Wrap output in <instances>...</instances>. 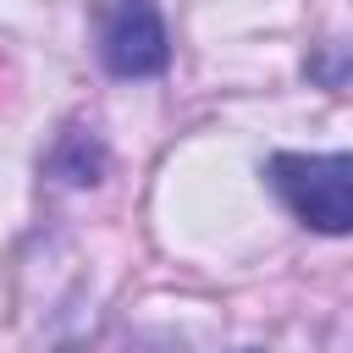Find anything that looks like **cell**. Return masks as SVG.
Wrapping results in <instances>:
<instances>
[{
  "mask_svg": "<svg viewBox=\"0 0 353 353\" xmlns=\"http://www.w3.org/2000/svg\"><path fill=\"white\" fill-rule=\"evenodd\" d=\"M270 193L314 232H353V154H270Z\"/></svg>",
  "mask_w": 353,
  "mask_h": 353,
  "instance_id": "6da1fadb",
  "label": "cell"
},
{
  "mask_svg": "<svg viewBox=\"0 0 353 353\" xmlns=\"http://www.w3.org/2000/svg\"><path fill=\"white\" fill-rule=\"evenodd\" d=\"M99 55L116 77H154L171 61L165 44V22L154 11V0H110L105 22H99Z\"/></svg>",
  "mask_w": 353,
  "mask_h": 353,
  "instance_id": "7a4b0ae2",
  "label": "cell"
}]
</instances>
